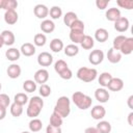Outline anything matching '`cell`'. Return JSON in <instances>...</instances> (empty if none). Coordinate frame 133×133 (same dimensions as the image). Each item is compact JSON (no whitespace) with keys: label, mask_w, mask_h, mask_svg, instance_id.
<instances>
[{"label":"cell","mask_w":133,"mask_h":133,"mask_svg":"<svg viewBox=\"0 0 133 133\" xmlns=\"http://www.w3.org/2000/svg\"><path fill=\"white\" fill-rule=\"evenodd\" d=\"M26 113L27 116L31 117V118H36V116H38V114L41 113L43 107H44V100L38 97V96H34L32 97L29 101Z\"/></svg>","instance_id":"1"},{"label":"cell","mask_w":133,"mask_h":133,"mask_svg":"<svg viewBox=\"0 0 133 133\" xmlns=\"http://www.w3.org/2000/svg\"><path fill=\"white\" fill-rule=\"evenodd\" d=\"M53 111L56 112L57 114H59L62 118L69 116V114L71 112V101H70V99L65 96L59 97L55 106H54Z\"/></svg>","instance_id":"2"},{"label":"cell","mask_w":133,"mask_h":133,"mask_svg":"<svg viewBox=\"0 0 133 133\" xmlns=\"http://www.w3.org/2000/svg\"><path fill=\"white\" fill-rule=\"evenodd\" d=\"M72 100H73V103L81 110H85L89 108L92 104L91 98L81 91H75L72 95Z\"/></svg>","instance_id":"3"},{"label":"cell","mask_w":133,"mask_h":133,"mask_svg":"<svg viewBox=\"0 0 133 133\" xmlns=\"http://www.w3.org/2000/svg\"><path fill=\"white\" fill-rule=\"evenodd\" d=\"M76 76L79 80H81L83 82H91L97 78L98 71L96 69H92V68L82 66V68L78 69Z\"/></svg>","instance_id":"4"},{"label":"cell","mask_w":133,"mask_h":133,"mask_svg":"<svg viewBox=\"0 0 133 133\" xmlns=\"http://www.w3.org/2000/svg\"><path fill=\"white\" fill-rule=\"evenodd\" d=\"M103 59H104V52L100 49L92 50L88 55V61L94 65L100 64L103 61Z\"/></svg>","instance_id":"5"},{"label":"cell","mask_w":133,"mask_h":133,"mask_svg":"<svg viewBox=\"0 0 133 133\" xmlns=\"http://www.w3.org/2000/svg\"><path fill=\"white\" fill-rule=\"evenodd\" d=\"M53 62V56L49 52H42L37 56V63L41 66H50Z\"/></svg>","instance_id":"6"},{"label":"cell","mask_w":133,"mask_h":133,"mask_svg":"<svg viewBox=\"0 0 133 133\" xmlns=\"http://www.w3.org/2000/svg\"><path fill=\"white\" fill-rule=\"evenodd\" d=\"M48 80H49V72L46 69H39V70H37L35 72V74H34V82L36 84L37 83H39L41 85L45 84Z\"/></svg>","instance_id":"7"},{"label":"cell","mask_w":133,"mask_h":133,"mask_svg":"<svg viewBox=\"0 0 133 133\" xmlns=\"http://www.w3.org/2000/svg\"><path fill=\"white\" fill-rule=\"evenodd\" d=\"M129 20L125 17H121L114 22V29L118 32H125L129 29Z\"/></svg>","instance_id":"8"},{"label":"cell","mask_w":133,"mask_h":133,"mask_svg":"<svg viewBox=\"0 0 133 133\" xmlns=\"http://www.w3.org/2000/svg\"><path fill=\"white\" fill-rule=\"evenodd\" d=\"M106 114V109L104 108V106L102 105H96L91 108V111H90V115L96 121H100L102 119Z\"/></svg>","instance_id":"9"},{"label":"cell","mask_w":133,"mask_h":133,"mask_svg":"<svg viewBox=\"0 0 133 133\" xmlns=\"http://www.w3.org/2000/svg\"><path fill=\"white\" fill-rule=\"evenodd\" d=\"M33 12L36 18L38 19H45L49 15V8L45 4H36L33 8Z\"/></svg>","instance_id":"10"},{"label":"cell","mask_w":133,"mask_h":133,"mask_svg":"<svg viewBox=\"0 0 133 133\" xmlns=\"http://www.w3.org/2000/svg\"><path fill=\"white\" fill-rule=\"evenodd\" d=\"M21 66L17 63H11L10 65H8L7 70H6V73H7V76L11 79H17L20 77L21 75Z\"/></svg>","instance_id":"11"},{"label":"cell","mask_w":133,"mask_h":133,"mask_svg":"<svg viewBox=\"0 0 133 133\" xmlns=\"http://www.w3.org/2000/svg\"><path fill=\"white\" fill-rule=\"evenodd\" d=\"M95 98L100 103H106L109 100L110 95H109V92L105 88L101 87V88H97L96 89V91H95Z\"/></svg>","instance_id":"12"},{"label":"cell","mask_w":133,"mask_h":133,"mask_svg":"<svg viewBox=\"0 0 133 133\" xmlns=\"http://www.w3.org/2000/svg\"><path fill=\"white\" fill-rule=\"evenodd\" d=\"M107 87L111 91H119L124 87V81L121 78H114V77H112V79L108 83Z\"/></svg>","instance_id":"13"},{"label":"cell","mask_w":133,"mask_h":133,"mask_svg":"<svg viewBox=\"0 0 133 133\" xmlns=\"http://www.w3.org/2000/svg\"><path fill=\"white\" fill-rule=\"evenodd\" d=\"M2 39H3V43L4 45L6 46H11L15 44V41H16V36L15 34L12 33V31L10 30H3L1 33H0Z\"/></svg>","instance_id":"14"},{"label":"cell","mask_w":133,"mask_h":133,"mask_svg":"<svg viewBox=\"0 0 133 133\" xmlns=\"http://www.w3.org/2000/svg\"><path fill=\"white\" fill-rule=\"evenodd\" d=\"M19 16L18 12L15 9H10V10H6L4 14V21L8 24V25H14L18 22Z\"/></svg>","instance_id":"15"},{"label":"cell","mask_w":133,"mask_h":133,"mask_svg":"<svg viewBox=\"0 0 133 133\" xmlns=\"http://www.w3.org/2000/svg\"><path fill=\"white\" fill-rule=\"evenodd\" d=\"M132 51H133V37H127L126 41L124 42V44L122 45L119 52H121V54L129 55L132 53Z\"/></svg>","instance_id":"16"},{"label":"cell","mask_w":133,"mask_h":133,"mask_svg":"<svg viewBox=\"0 0 133 133\" xmlns=\"http://www.w3.org/2000/svg\"><path fill=\"white\" fill-rule=\"evenodd\" d=\"M107 59H108V61L111 62V63H117V62H119L121 59H122V54H121L119 51L114 50L113 48H111V49H109L108 52H107Z\"/></svg>","instance_id":"17"},{"label":"cell","mask_w":133,"mask_h":133,"mask_svg":"<svg viewBox=\"0 0 133 133\" xmlns=\"http://www.w3.org/2000/svg\"><path fill=\"white\" fill-rule=\"evenodd\" d=\"M106 19L108 21H111V22H115L117 19L121 18V10L116 7H111V8H108L106 10Z\"/></svg>","instance_id":"18"},{"label":"cell","mask_w":133,"mask_h":133,"mask_svg":"<svg viewBox=\"0 0 133 133\" xmlns=\"http://www.w3.org/2000/svg\"><path fill=\"white\" fill-rule=\"evenodd\" d=\"M35 46L31 43H25L21 46V49H20V52L24 55V56H32L34 55L35 53Z\"/></svg>","instance_id":"19"},{"label":"cell","mask_w":133,"mask_h":133,"mask_svg":"<svg viewBox=\"0 0 133 133\" xmlns=\"http://www.w3.org/2000/svg\"><path fill=\"white\" fill-rule=\"evenodd\" d=\"M21 56V52L19 49L17 48H9L6 50L5 52V57L6 59L10 60V61H17Z\"/></svg>","instance_id":"20"},{"label":"cell","mask_w":133,"mask_h":133,"mask_svg":"<svg viewBox=\"0 0 133 133\" xmlns=\"http://www.w3.org/2000/svg\"><path fill=\"white\" fill-rule=\"evenodd\" d=\"M41 29L43 32L45 33H51L54 31L55 29V24L52 20H48V19H45L42 23H41Z\"/></svg>","instance_id":"21"},{"label":"cell","mask_w":133,"mask_h":133,"mask_svg":"<svg viewBox=\"0 0 133 133\" xmlns=\"http://www.w3.org/2000/svg\"><path fill=\"white\" fill-rule=\"evenodd\" d=\"M108 37H109V34L105 28H98L95 31V38H96V41H98L100 43L106 42L108 39Z\"/></svg>","instance_id":"22"},{"label":"cell","mask_w":133,"mask_h":133,"mask_svg":"<svg viewBox=\"0 0 133 133\" xmlns=\"http://www.w3.org/2000/svg\"><path fill=\"white\" fill-rule=\"evenodd\" d=\"M84 36H85L84 31H79V30H71L70 31V39L75 45L76 44H80Z\"/></svg>","instance_id":"23"},{"label":"cell","mask_w":133,"mask_h":133,"mask_svg":"<svg viewBox=\"0 0 133 133\" xmlns=\"http://www.w3.org/2000/svg\"><path fill=\"white\" fill-rule=\"evenodd\" d=\"M18 7V2L16 0H0V8L6 10L15 9Z\"/></svg>","instance_id":"24"},{"label":"cell","mask_w":133,"mask_h":133,"mask_svg":"<svg viewBox=\"0 0 133 133\" xmlns=\"http://www.w3.org/2000/svg\"><path fill=\"white\" fill-rule=\"evenodd\" d=\"M96 128L99 133H110L111 132V125L107 121H100L97 124Z\"/></svg>","instance_id":"25"},{"label":"cell","mask_w":133,"mask_h":133,"mask_svg":"<svg viewBox=\"0 0 133 133\" xmlns=\"http://www.w3.org/2000/svg\"><path fill=\"white\" fill-rule=\"evenodd\" d=\"M111 79H112V75H111L110 73H108V72H104V73H102V74L99 76L98 81H99L100 85H101L103 88H105V87H107V85H108V83L110 82Z\"/></svg>","instance_id":"26"},{"label":"cell","mask_w":133,"mask_h":133,"mask_svg":"<svg viewBox=\"0 0 133 133\" xmlns=\"http://www.w3.org/2000/svg\"><path fill=\"white\" fill-rule=\"evenodd\" d=\"M50 49L53 52H55V53L60 52L63 49V43H62V41L60 38H53L50 42Z\"/></svg>","instance_id":"27"},{"label":"cell","mask_w":133,"mask_h":133,"mask_svg":"<svg viewBox=\"0 0 133 133\" xmlns=\"http://www.w3.org/2000/svg\"><path fill=\"white\" fill-rule=\"evenodd\" d=\"M28 127H29V130L31 132H39L42 130V128H43V123L38 118H32L29 122Z\"/></svg>","instance_id":"28"},{"label":"cell","mask_w":133,"mask_h":133,"mask_svg":"<svg viewBox=\"0 0 133 133\" xmlns=\"http://www.w3.org/2000/svg\"><path fill=\"white\" fill-rule=\"evenodd\" d=\"M80 45L84 50H90L95 46V41L90 35H86L85 34V36L83 37V39L80 43Z\"/></svg>","instance_id":"29"},{"label":"cell","mask_w":133,"mask_h":133,"mask_svg":"<svg viewBox=\"0 0 133 133\" xmlns=\"http://www.w3.org/2000/svg\"><path fill=\"white\" fill-rule=\"evenodd\" d=\"M79 53V48L77 45L75 44H70L68 45L65 48H64V54L69 57H73V56H76L77 54Z\"/></svg>","instance_id":"30"},{"label":"cell","mask_w":133,"mask_h":133,"mask_svg":"<svg viewBox=\"0 0 133 133\" xmlns=\"http://www.w3.org/2000/svg\"><path fill=\"white\" fill-rule=\"evenodd\" d=\"M62 122H63V118L59 114H57L56 112L53 111L50 116V125L54 126V127H60L62 125Z\"/></svg>","instance_id":"31"},{"label":"cell","mask_w":133,"mask_h":133,"mask_svg":"<svg viewBox=\"0 0 133 133\" xmlns=\"http://www.w3.org/2000/svg\"><path fill=\"white\" fill-rule=\"evenodd\" d=\"M77 19H78V17H77V14H76V12H74V11H68V12L64 15V17H63V23H64L68 27H70L71 24H72L74 21H76Z\"/></svg>","instance_id":"32"},{"label":"cell","mask_w":133,"mask_h":133,"mask_svg":"<svg viewBox=\"0 0 133 133\" xmlns=\"http://www.w3.org/2000/svg\"><path fill=\"white\" fill-rule=\"evenodd\" d=\"M28 101H29L28 96H27L25 92H19V94H17V95L15 96V98H14V102L17 103V104H19V105H22V106L25 105Z\"/></svg>","instance_id":"33"},{"label":"cell","mask_w":133,"mask_h":133,"mask_svg":"<svg viewBox=\"0 0 133 133\" xmlns=\"http://www.w3.org/2000/svg\"><path fill=\"white\" fill-rule=\"evenodd\" d=\"M22 113H23V106L14 102L10 105V114L12 116H15V117H19Z\"/></svg>","instance_id":"34"},{"label":"cell","mask_w":133,"mask_h":133,"mask_svg":"<svg viewBox=\"0 0 133 133\" xmlns=\"http://www.w3.org/2000/svg\"><path fill=\"white\" fill-rule=\"evenodd\" d=\"M47 42V37L44 33H36L33 37V43L37 47H43Z\"/></svg>","instance_id":"35"},{"label":"cell","mask_w":133,"mask_h":133,"mask_svg":"<svg viewBox=\"0 0 133 133\" xmlns=\"http://www.w3.org/2000/svg\"><path fill=\"white\" fill-rule=\"evenodd\" d=\"M49 15H50V17H51L53 20H57V19H59V18L62 16V10H61V8H60L59 6L54 5V6H52V7L50 8Z\"/></svg>","instance_id":"36"},{"label":"cell","mask_w":133,"mask_h":133,"mask_svg":"<svg viewBox=\"0 0 133 133\" xmlns=\"http://www.w3.org/2000/svg\"><path fill=\"white\" fill-rule=\"evenodd\" d=\"M126 38H127V36L122 35V34H121V35H117L116 37H114L113 43H112V48H113L114 50L119 51V49H121L122 45L124 44V42L126 41Z\"/></svg>","instance_id":"37"},{"label":"cell","mask_w":133,"mask_h":133,"mask_svg":"<svg viewBox=\"0 0 133 133\" xmlns=\"http://www.w3.org/2000/svg\"><path fill=\"white\" fill-rule=\"evenodd\" d=\"M23 88L27 92H33L36 89V83L33 80H25L23 83Z\"/></svg>","instance_id":"38"},{"label":"cell","mask_w":133,"mask_h":133,"mask_svg":"<svg viewBox=\"0 0 133 133\" xmlns=\"http://www.w3.org/2000/svg\"><path fill=\"white\" fill-rule=\"evenodd\" d=\"M69 66H68V63L64 61V60H62V59H59V60H57L55 63H54V70H55V72L57 73V74H59L60 72H62L63 70H65V69H68Z\"/></svg>","instance_id":"39"},{"label":"cell","mask_w":133,"mask_h":133,"mask_svg":"<svg viewBox=\"0 0 133 133\" xmlns=\"http://www.w3.org/2000/svg\"><path fill=\"white\" fill-rule=\"evenodd\" d=\"M39 91V95L43 97V98H47V97H49L50 95H51V87L48 85V84H42L41 86H39V89H38Z\"/></svg>","instance_id":"40"},{"label":"cell","mask_w":133,"mask_h":133,"mask_svg":"<svg viewBox=\"0 0 133 133\" xmlns=\"http://www.w3.org/2000/svg\"><path fill=\"white\" fill-rule=\"evenodd\" d=\"M70 29H71V30H79V31H84V23H83L81 20L77 19L76 21H74V22L71 24Z\"/></svg>","instance_id":"41"},{"label":"cell","mask_w":133,"mask_h":133,"mask_svg":"<svg viewBox=\"0 0 133 133\" xmlns=\"http://www.w3.org/2000/svg\"><path fill=\"white\" fill-rule=\"evenodd\" d=\"M116 4L125 9H132L133 8V1L132 0H117Z\"/></svg>","instance_id":"42"},{"label":"cell","mask_w":133,"mask_h":133,"mask_svg":"<svg viewBox=\"0 0 133 133\" xmlns=\"http://www.w3.org/2000/svg\"><path fill=\"white\" fill-rule=\"evenodd\" d=\"M10 105V99L6 94H0V107L7 108Z\"/></svg>","instance_id":"43"},{"label":"cell","mask_w":133,"mask_h":133,"mask_svg":"<svg viewBox=\"0 0 133 133\" xmlns=\"http://www.w3.org/2000/svg\"><path fill=\"white\" fill-rule=\"evenodd\" d=\"M58 75H59V77H60L61 79H64V80H70V79L73 77V73H72V71L70 70V68L63 70V71L60 72Z\"/></svg>","instance_id":"44"},{"label":"cell","mask_w":133,"mask_h":133,"mask_svg":"<svg viewBox=\"0 0 133 133\" xmlns=\"http://www.w3.org/2000/svg\"><path fill=\"white\" fill-rule=\"evenodd\" d=\"M109 0H97L96 1V6L99 9H105L107 7V5L109 4Z\"/></svg>","instance_id":"45"},{"label":"cell","mask_w":133,"mask_h":133,"mask_svg":"<svg viewBox=\"0 0 133 133\" xmlns=\"http://www.w3.org/2000/svg\"><path fill=\"white\" fill-rule=\"evenodd\" d=\"M46 133H61V128L60 127H54V126H51L49 124L46 128Z\"/></svg>","instance_id":"46"},{"label":"cell","mask_w":133,"mask_h":133,"mask_svg":"<svg viewBox=\"0 0 133 133\" xmlns=\"http://www.w3.org/2000/svg\"><path fill=\"white\" fill-rule=\"evenodd\" d=\"M84 133H99V132H98L96 127H88V128L85 129Z\"/></svg>","instance_id":"47"},{"label":"cell","mask_w":133,"mask_h":133,"mask_svg":"<svg viewBox=\"0 0 133 133\" xmlns=\"http://www.w3.org/2000/svg\"><path fill=\"white\" fill-rule=\"evenodd\" d=\"M5 116H6V108L0 107V121L3 119Z\"/></svg>","instance_id":"48"},{"label":"cell","mask_w":133,"mask_h":133,"mask_svg":"<svg viewBox=\"0 0 133 133\" xmlns=\"http://www.w3.org/2000/svg\"><path fill=\"white\" fill-rule=\"evenodd\" d=\"M133 112H130L129 115H128V123L130 126H133Z\"/></svg>","instance_id":"49"},{"label":"cell","mask_w":133,"mask_h":133,"mask_svg":"<svg viewBox=\"0 0 133 133\" xmlns=\"http://www.w3.org/2000/svg\"><path fill=\"white\" fill-rule=\"evenodd\" d=\"M132 101H133V96H130L128 98V106L130 109H133V105H132Z\"/></svg>","instance_id":"50"},{"label":"cell","mask_w":133,"mask_h":133,"mask_svg":"<svg viewBox=\"0 0 133 133\" xmlns=\"http://www.w3.org/2000/svg\"><path fill=\"white\" fill-rule=\"evenodd\" d=\"M3 46H4V43H3V39H2V37H1V35H0V49H1Z\"/></svg>","instance_id":"51"},{"label":"cell","mask_w":133,"mask_h":133,"mask_svg":"<svg viewBox=\"0 0 133 133\" xmlns=\"http://www.w3.org/2000/svg\"><path fill=\"white\" fill-rule=\"evenodd\" d=\"M21 133H30V132H28V131H24V132H21Z\"/></svg>","instance_id":"52"},{"label":"cell","mask_w":133,"mask_h":133,"mask_svg":"<svg viewBox=\"0 0 133 133\" xmlns=\"http://www.w3.org/2000/svg\"><path fill=\"white\" fill-rule=\"evenodd\" d=\"M1 88H2V84H1V82H0V90H1Z\"/></svg>","instance_id":"53"}]
</instances>
